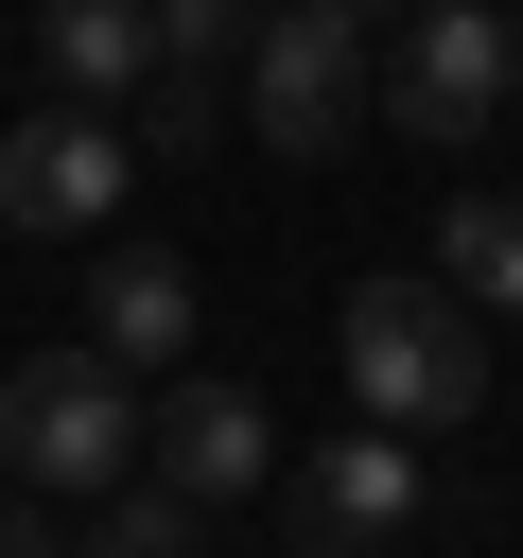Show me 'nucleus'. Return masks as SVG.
<instances>
[{
  "mask_svg": "<svg viewBox=\"0 0 523 558\" xmlns=\"http://www.w3.org/2000/svg\"><path fill=\"white\" fill-rule=\"evenodd\" d=\"M279 523H296V558H384V541L418 523V436H384V418L314 436V453L279 471Z\"/></svg>",
  "mask_w": 523,
  "mask_h": 558,
  "instance_id": "nucleus-6",
  "label": "nucleus"
},
{
  "mask_svg": "<svg viewBox=\"0 0 523 558\" xmlns=\"http://www.w3.org/2000/svg\"><path fill=\"white\" fill-rule=\"evenodd\" d=\"M70 558H209V506L192 488H157V471H122L105 506H87V541Z\"/></svg>",
  "mask_w": 523,
  "mask_h": 558,
  "instance_id": "nucleus-11",
  "label": "nucleus"
},
{
  "mask_svg": "<svg viewBox=\"0 0 523 558\" xmlns=\"http://www.w3.org/2000/svg\"><path fill=\"white\" fill-rule=\"evenodd\" d=\"M331 349H349V401L384 418V436H436V418H488V314L453 296V279H349V314H331Z\"/></svg>",
  "mask_w": 523,
  "mask_h": 558,
  "instance_id": "nucleus-1",
  "label": "nucleus"
},
{
  "mask_svg": "<svg viewBox=\"0 0 523 558\" xmlns=\"http://www.w3.org/2000/svg\"><path fill=\"white\" fill-rule=\"evenodd\" d=\"M139 17H157V70H209V87H227L244 35H262V0H139Z\"/></svg>",
  "mask_w": 523,
  "mask_h": 558,
  "instance_id": "nucleus-12",
  "label": "nucleus"
},
{
  "mask_svg": "<svg viewBox=\"0 0 523 558\" xmlns=\"http://www.w3.org/2000/svg\"><path fill=\"white\" fill-rule=\"evenodd\" d=\"M506 87H523L506 0H418V17L384 35V70H366V105H384L401 140H488V122H506Z\"/></svg>",
  "mask_w": 523,
  "mask_h": 558,
  "instance_id": "nucleus-3",
  "label": "nucleus"
},
{
  "mask_svg": "<svg viewBox=\"0 0 523 558\" xmlns=\"http://www.w3.org/2000/svg\"><path fill=\"white\" fill-rule=\"evenodd\" d=\"M227 105H244V140H279V157H349V122H366V35H349L331 0H262Z\"/></svg>",
  "mask_w": 523,
  "mask_h": 558,
  "instance_id": "nucleus-4",
  "label": "nucleus"
},
{
  "mask_svg": "<svg viewBox=\"0 0 523 558\" xmlns=\"http://www.w3.org/2000/svg\"><path fill=\"white\" fill-rule=\"evenodd\" d=\"M139 471H157V488H192V506H227V488H279V418H262L244 384L174 366V384L139 401Z\"/></svg>",
  "mask_w": 523,
  "mask_h": 558,
  "instance_id": "nucleus-7",
  "label": "nucleus"
},
{
  "mask_svg": "<svg viewBox=\"0 0 523 558\" xmlns=\"http://www.w3.org/2000/svg\"><path fill=\"white\" fill-rule=\"evenodd\" d=\"M0 558H70V523H52L35 488H0Z\"/></svg>",
  "mask_w": 523,
  "mask_h": 558,
  "instance_id": "nucleus-13",
  "label": "nucleus"
},
{
  "mask_svg": "<svg viewBox=\"0 0 523 558\" xmlns=\"http://www.w3.org/2000/svg\"><path fill=\"white\" fill-rule=\"evenodd\" d=\"M139 471V384L105 366V349H35V366H0V488H122Z\"/></svg>",
  "mask_w": 523,
  "mask_h": 558,
  "instance_id": "nucleus-2",
  "label": "nucleus"
},
{
  "mask_svg": "<svg viewBox=\"0 0 523 558\" xmlns=\"http://www.w3.org/2000/svg\"><path fill=\"white\" fill-rule=\"evenodd\" d=\"M122 174H139V140H122V105H17L0 122V227H35V244H87L105 209H122Z\"/></svg>",
  "mask_w": 523,
  "mask_h": 558,
  "instance_id": "nucleus-5",
  "label": "nucleus"
},
{
  "mask_svg": "<svg viewBox=\"0 0 523 558\" xmlns=\"http://www.w3.org/2000/svg\"><path fill=\"white\" fill-rule=\"evenodd\" d=\"M436 279L471 314H523V192H453L436 209Z\"/></svg>",
  "mask_w": 523,
  "mask_h": 558,
  "instance_id": "nucleus-10",
  "label": "nucleus"
},
{
  "mask_svg": "<svg viewBox=\"0 0 523 558\" xmlns=\"http://www.w3.org/2000/svg\"><path fill=\"white\" fill-rule=\"evenodd\" d=\"M331 17H349V35H401V17H418V0H331Z\"/></svg>",
  "mask_w": 523,
  "mask_h": 558,
  "instance_id": "nucleus-14",
  "label": "nucleus"
},
{
  "mask_svg": "<svg viewBox=\"0 0 523 558\" xmlns=\"http://www.w3.org/2000/svg\"><path fill=\"white\" fill-rule=\"evenodd\" d=\"M87 349H105L122 384H174V366H192V262H174V244H105V262H87Z\"/></svg>",
  "mask_w": 523,
  "mask_h": 558,
  "instance_id": "nucleus-8",
  "label": "nucleus"
},
{
  "mask_svg": "<svg viewBox=\"0 0 523 558\" xmlns=\"http://www.w3.org/2000/svg\"><path fill=\"white\" fill-rule=\"evenodd\" d=\"M35 70H52L70 105H139L157 17H139V0H35Z\"/></svg>",
  "mask_w": 523,
  "mask_h": 558,
  "instance_id": "nucleus-9",
  "label": "nucleus"
}]
</instances>
